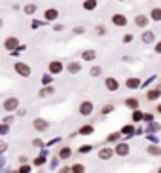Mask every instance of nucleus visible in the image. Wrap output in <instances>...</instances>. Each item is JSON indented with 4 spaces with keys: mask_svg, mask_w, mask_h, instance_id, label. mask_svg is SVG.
Here are the masks:
<instances>
[{
    "mask_svg": "<svg viewBox=\"0 0 161 173\" xmlns=\"http://www.w3.org/2000/svg\"><path fill=\"white\" fill-rule=\"evenodd\" d=\"M114 110H116V103H112V101H110V103H106L101 109V116H108V114L114 112Z\"/></svg>",
    "mask_w": 161,
    "mask_h": 173,
    "instance_id": "bb28decb",
    "label": "nucleus"
},
{
    "mask_svg": "<svg viewBox=\"0 0 161 173\" xmlns=\"http://www.w3.org/2000/svg\"><path fill=\"white\" fill-rule=\"evenodd\" d=\"M146 99H148L150 103H157V101L161 99V86L156 84L153 88H150L148 91H146Z\"/></svg>",
    "mask_w": 161,
    "mask_h": 173,
    "instance_id": "20e7f679",
    "label": "nucleus"
},
{
    "mask_svg": "<svg viewBox=\"0 0 161 173\" xmlns=\"http://www.w3.org/2000/svg\"><path fill=\"white\" fill-rule=\"evenodd\" d=\"M15 114H13V112H8V114H6V116H4V120H2V124H8V126H11L13 124V122H15Z\"/></svg>",
    "mask_w": 161,
    "mask_h": 173,
    "instance_id": "c9c22d12",
    "label": "nucleus"
},
{
    "mask_svg": "<svg viewBox=\"0 0 161 173\" xmlns=\"http://www.w3.org/2000/svg\"><path fill=\"white\" fill-rule=\"evenodd\" d=\"M133 40H135V36H133V34L131 32H127V34H123V38H121V42H123V44H131V42Z\"/></svg>",
    "mask_w": 161,
    "mask_h": 173,
    "instance_id": "79ce46f5",
    "label": "nucleus"
},
{
    "mask_svg": "<svg viewBox=\"0 0 161 173\" xmlns=\"http://www.w3.org/2000/svg\"><path fill=\"white\" fill-rule=\"evenodd\" d=\"M131 122H133V124L142 122V110H140V109H135V110L131 112Z\"/></svg>",
    "mask_w": 161,
    "mask_h": 173,
    "instance_id": "cd10ccee",
    "label": "nucleus"
},
{
    "mask_svg": "<svg viewBox=\"0 0 161 173\" xmlns=\"http://www.w3.org/2000/svg\"><path fill=\"white\" fill-rule=\"evenodd\" d=\"M80 57H82V61L91 63V61H95V59H97V49H93V48L82 49V52H80Z\"/></svg>",
    "mask_w": 161,
    "mask_h": 173,
    "instance_id": "9b49d317",
    "label": "nucleus"
},
{
    "mask_svg": "<svg viewBox=\"0 0 161 173\" xmlns=\"http://www.w3.org/2000/svg\"><path fill=\"white\" fill-rule=\"evenodd\" d=\"M17 160H19V164H25V162H29V158H27V156H19Z\"/></svg>",
    "mask_w": 161,
    "mask_h": 173,
    "instance_id": "4d7b16f0",
    "label": "nucleus"
},
{
    "mask_svg": "<svg viewBox=\"0 0 161 173\" xmlns=\"http://www.w3.org/2000/svg\"><path fill=\"white\" fill-rule=\"evenodd\" d=\"M123 105L127 107L129 110H135V109H138V107H140V101H138L137 97H127L123 101Z\"/></svg>",
    "mask_w": 161,
    "mask_h": 173,
    "instance_id": "aec40b11",
    "label": "nucleus"
},
{
    "mask_svg": "<svg viewBox=\"0 0 161 173\" xmlns=\"http://www.w3.org/2000/svg\"><path fill=\"white\" fill-rule=\"evenodd\" d=\"M15 112H17V116H25V114H27V109H21V105H19L17 109H15Z\"/></svg>",
    "mask_w": 161,
    "mask_h": 173,
    "instance_id": "3c124183",
    "label": "nucleus"
},
{
    "mask_svg": "<svg viewBox=\"0 0 161 173\" xmlns=\"http://www.w3.org/2000/svg\"><path fill=\"white\" fill-rule=\"evenodd\" d=\"M19 105H21V103H19L17 97H6L4 103H2V107H4L6 112H15V109H17Z\"/></svg>",
    "mask_w": 161,
    "mask_h": 173,
    "instance_id": "423d86ee",
    "label": "nucleus"
},
{
    "mask_svg": "<svg viewBox=\"0 0 161 173\" xmlns=\"http://www.w3.org/2000/svg\"><path fill=\"white\" fill-rule=\"evenodd\" d=\"M76 133H78V135H83V137H85V135H93V133H95V126H93V124H83Z\"/></svg>",
    "mask_w": 161,
    "mask_h": 173,
    "instance_id": "412c9836",
    "label": "nucleus"
},
{
    "mask_svg": "<svg viewBox=\"0 0 161 173\" xmlns=\"http://www.w3.org/2000/svg\"><path fill=\"white\" fill-rule=\"evenodd\" d=\"M112 25L114 27H127V17L123 13H114L112 15Z\"/></svg>",
    "mask_w": 161,
    "mask_h": 173,
    "instance_id": "dca6fc26",
    "label": "nucleus"
},
{
    "mask_svg": "<svg viewBox=\"0 0 161 173\" xmlns=\"http://www.w3.org/2000/svg\"><path fill=\"white\" fill-rule=\"evenodd\" d=\"M32 127L36 129L38 133H44V131L50 129V122H47L46 118H34L32 120Z\"/></svg>",
    "mask_w": 161,
    "mask_h": 173,
    "instance_id": "0eeeda50",
    "label": "nucleus"
},
{
    "mask_svg": "<svg viewBox=\"0 0 161 173\" xmlns=\"http://www.w3.org/2000/svg\"><path fill=\"white\" fill-rule=\"evenodd\" d=\"M40 27H42L40 21H38V19H32V29H40Z\"/></svg>",
    "mask_w": 161,
    "mask_h": 173,
    "instance_id": "864d4df0",
    "label": "nucleus"
},
{
    "mask_svg": "<svg viewBox=\"0 0 161 173\" xmlns=\"http://www.w3.org/2000/svg\"><path fill=\"white\" fill-rule=\"evenodd\" d=\"M8 133H10V126L0 122V135H8Z\"/></svg>",
    "mask_w": 161,
    "mask_h": 173,
    "instance_id": "37998d69",
    "label": "nucleus"
},
{
    "mask_svg": "<svg viewBox=\"0 0 161 173\" xmlns=\"http://www.w3.org/2000/svg\"><path fill=\"white\" fill-rule=\"evenodd\" d=\"M135 25H137L138 29H146V27L150 25V17L144 15V13H138V15L135 17Z\"/></svg>",
    "mask_w": 161,
    "mask_h": 173,
    "instance_id": "f3484780",
    "label": "nucleus"
},
{
    "mask_svg": "<svg viewBox=\"0 0 161 173\" xmlns=\"http://www.w3.org/2000/svg\"><path fill=\"white\" fill-rule=\"evenodd\" d=\"M123 137H121V133L120 131H112V133H108L106 135V143L108 145H114V143H118V141H121Z\"/></svg>",
    "mask_w": 161,
    "mask_h": 173,
    "instance_id": "393cba45",
    "label": "nucleus"
},
{
    "mask_svg": "<svg viewBox=\"0 0 161 173\" xmlns=\"http://www.w3.org/2000/svg\"><path fill=\"white\" fill-rule=\"evenodd\" d=\"M59 165H61V160H59V158H57V154H55L53 158H51V164H50V168L55 171V169H57L59 168Z\"/></svg>",
    "mask_w": 161,
    "mask_h": 173,
    "instance_id": "58836bf2",
    "label": "nucleus"
},
{
    "mask_svg": "<svg viewBox=\"0 0 161 173\" xmlns=\"http://www.w3.org/2000/svg\"><path fill=\"white\" fill-rule=\"evenodd\" d=\"M97 6H99V2H97V0H83L82 8L85 10V12H93V10H97Z\"/></svg>",
    "mask_w": 161,
    "mask_h": 173,
    "instance_id": "a878e982",
    "label": "nucleus"
},
{
    "mask_svg": "<svg viewBox=\"0 0 161 173\" xmlns=\"http://www.w3.org/2000/svg\"><path fill=\"white\" fill-rule=\"evenodd\" d=\"M13 70H15V73H17L21 78H31V74H32L31 65L25 63V61H17L15 65H13Z\"/></svg>",
    "mask_w": 161,
    "mask_h": 173,
    "instance_id": "f257e3e1",
    "label": "nucleus"
},
{
    "mask_svg": "<svg viewBox=\"0 0 161 173\" xmlns=\"http://www.w3.org/2000/svg\"><path fill=\"white\" fill-rule=\"evenodd\" d=\"M8 148H10V147H8V143L0 139V156H2V154H6V150H8Z\"/></svg>",
    "mask_w": 161,
    "mask_h": 173,
    "instance_id": "c03bdc74",
    "label": "nucleus"
},
{
    "mask_svg": "<svg viewBox=\"0 0 161 173\" xmlns=\"http://www.w3.org/2000/svg\"><path fill=\"white\" fill-rule=\"evenodd\" d=\"M146 152H148L150 156H161V147H159V143H152V145L146 147Z\"/></svg>",
    "mask_w": 161,
    "mask_h": 173,
    "instance_id": "4be33fe9",
    "label": "nucleus"
},
{
    "mask_svg": "<svg viewBox=\"0 0 161 173\" xmlns=\"http://www.w3.org/2000/svg\"><path fill=\"white\" fill-rule=\"evenodd\" d=\"M74 154V150L68 147V145H63V147H59V150H57V158L61 162H66V160H70V156Z\"/></svg>",
    "mask_w": 161,
    "mask_h": 173,
    "instance_id": "6e6552de",
    "label": "nucleus"
},
{
    "mask_svg": "<svg viewBox=\"0 0 161 173\" xmlns=\"http://www.w3.org/2000/svg\"><path fill=\"white\" fill-rule=\"evenodd\" d=\"M114 154L116 156H121V158H125V156H129V152H131V145L127 141H118V143H114Z\"/></svg>",
    "mask_w": 161,
    "mask_h": 173,
    "instance_id": "f03ea898",
    "label": "nucleus"
},
{
    "mask_svg": "<svg viewBox=\"0 0 161 173\" xmlns=\"http://www.w3.org/2000/svg\"><path fill=\"white\" fill-rule=\"evenodd\" d=\"M32 147L34 148H42V147H44V141H42L40 137H34V139H32Z\"/></svg>",
    "mask_w": 161,
    "mask_h": 173,
    "instance_id": "a19ab883",
    "label": "nucleus"
},
{
    "mask_svg": "<svg viewBox=\"0 0 161 173\" xmlns=\"http://www.w3.org/2000/svg\"><path fill=\"white\" fill-rule=\"evenodd\" d=\"M140 40L144 42L146 46H150V44H153V42H156V34H153V31H150V29H142Z\"/></svg>",
    "mask_w": 161,
    "mask_h": 173,
    "instance_id": "f8f14e48",
    "label": "nucleus"
},
{
    "mask_svg": "<svg viewBox=\"0 0 161 173\" xmlns=\"http://www.w3.org/2000/svg\"><path fill=\"white\" fill-rule=\"evenodd\" d=\"M159 129H161V124H159V122H156V120H152V122L146 124V131L144 133H157Z\"/></svg>",
    "mask_w": 161,
    "mask_h": 173,
    "instance_id": "b1692460",
    "label": "nucleus"
},
{
    "mask_svg": "<svg viewBox=\"0 0 161 173\" xmlns=\"http://www.w3.org/2000/svg\"><path fill=\"white\" fill-rule=\"evenodd\" d=\"M93 145H89V143H85V145H82L78 147V154H89V152H93Z\"/></svg>",
    "mask_w": 161,
    "mask_h": 173,
    "instance_id": "2f4dec72",
    "label": "nucleus"
},
{
    "mask_svg": "<svg viewBox=\"0 0 161 173\" xmlns=\"http://www.w3.org/2000/svg\"><path fill=\"white\" fill-rule=\"evenodd\" d=\"M59 143H61V137H55V139H51V141L44 143V147H53V145H59Z\"/></svg>",
    "mask_w": 161,
    "mask_h": 173,
    "instance_id": "a18cd8bd",
    "label": "nucleus"
},
{
    "mask_svg": "<svg viewBox=\"0 0 161 173\" xmlns=\"http://www.w3.org/2000/svg\"><path fill=\"white\" fill-rule=\"evenodd\" d=\"M31 171H32V164H29V162L19 164V168H17V173H31Z\"/></svg>",
    "mask_w": 161,
    "mask_h": 173,
    "instance_id": "72a5a7b5",
    "label": "nucleus"
},
{
    "mask_svg": "<svg viewBox=\"0 0 161 173\" xmlns=\"http://www.w3.org/2000/svg\"><path fill=\"white\" fill-rule=\"evenodd\" d=\"M57 173H70V165H59Z\"/></svg>",
    "mask_w": 161,
    "mask_h": 173,
    "instance_id": "de8ad7c7",
    "label": "nucleus"
},
{
    "mask_svg": "<svg viewBox=\"0 0 161 173\" xmlns=\"http://www.w3.org/2000/svg\"><path fill=\"white\" fill-rule=\"evenodd\" d=\"M44 164H46V154H42V152L32 160V165H36V168H42Z\"/></svg>",
    "mask_w": 161,
    "mask_h": 173,
    "instance_id": "473e14b6",
    "label": "nucleus"
},
{
    "mask_svg": "<svg viewBox=\"0 0 161 173\" xmlns=\"http://www.w3.org/2000/svg\"><path fill=\"white\" fill-rule=\"evenodd\" d=\"M65 69H66V73H70V74H78V73H82V61H70Z\"/></svg>",
    "mask_w": 161,
    "mask_h": 173,
    "instance_id": "a211bd4d",
    "label": "nucleus"
},
{
    "mask_svg": "<svg viewBox=\"0 0 161 173\" xmlns=\"http://www.w3.org/2000/svg\"><path fill=\"white\" fill-rule=\"evenodd\" d=\"M63 70H65V65H63V61H59V59H53V61H50V63H47V73H50L51 76H57V74H61Z\"/></svg>",
    "mask_w": 161,
    "mask_h": 173,
    "instance_id": "7ed1b4c3",
    "label": "nucleus"
},
{
    "mask_svg": "<svg viewBox=\"0 0 161 173\" xmlns=\"http://www.w3.org/2000/svg\"><path fill=\"white\" fill-rule=\"evenodd\" d=\"M156 80H157V76H152V78H148L146 82H142V84H140V88H148V86H150L152 82H156Z\"/></svg>",
    "mask_w": 161,
    "mask_h": 173,
    "instance_id": "49530a36",
    "label": "nucleus"
},
{
    "mask_svg": "<svg viewBox=\"0 0 161 173\" xmlns=\"http://www.w3.org/2000/svg\"><path fill=\"white\" fill-rule=\"evenodd\" d=\"M53 31H57V32L65 31V25H63V23H55V21H53Z\"/></svg>",
    "mask_w": 161,
    "mask_h": 173,
    "instance_id": "09e8293b",
    "label": "nucleus"
},
{
    "mask_svg": "<svg viewBox=\"0 0 161 173\" xmlns=\"http://www.w3.org/2000/svg\"><path fill=\"white\" fill-rule=\"evenodd\" d=\"M104 88H106L108 91H118L121 88V84H120V80H118V78H114V76H108V78H104Z\"/></svg>",
    "mask_w": 161,
    "mask_h": 173,
    "instance_id": "1a4fd4ad",
    "label": "nucleus"
},
{
    "mask_svg": "<svg viewBox=\"0 0 161 173\" xmlns=\"http://www.w3.org/2000/svg\"><path fill=\"white\" fill-rule=\"evenodd\" d=\"M146 135H148V139H150L152 143H159V137H157V135H153V133H146Z\"/></svg>",
    "mask_w": 161,
    "mask_h": 173,
    "instance_id": "8fccbe9b",
    "label": "nucleus"
},
{
    "mask_svg": "<svg viewBox=\"0 0 161 173\" xmlns=\"http://www.w3.org/2000/svg\"><path fill=\"white\" fill-rule=\"evenodd\" d=\"M140 84H142L140 78H137V76H129L127 80H125V88H127V90H140Z\"/></svg>",
    "mask_w": 161,
    "mask_h": 173,
    "instance_id": "ddd939ff",
    "label": "nucleus"
},
{
    "mask_svg": "<svg viewBox=\"0 0 161 173\" xmlns=\"http://www.w3.org/2000/svg\"><path fill=\"white\" fill-rule=\"evenodd\" d=\"M17 46H19V38H17V36H8V38L4 40V48L8 49V52H11V49H15Z\"/></svg>",
    "mask_w": 161,
    "mask_h": 173,
    "instance_id": "6ab92c4d",
    "label": "nucleus"
},
{
    "mask_svg": "<svg viewBox=\"0 0 161 173\" xmlns=\"http://www.w3.org/2000/svg\"><path fill=\"white\" fill-rule=\"evenodd\" d=\"M0 29H2V19H0Z\"/></svg>",
    "mask_w": 161,
    "mask_h": 173,
    "instance_id": "13d9d810",
    "label": "nucleus"
},
{
    "mask_svg": "<svg viewBox=\"0 0 161 173\" xmlns=\"http://www.w3.org/2000/svg\"><path fill=\"white\" fill-rule=\"evenodd\" d=\"M153 44H156V46H153V52H156V53H161V42H153Z\"/></svg>",
    "mask_w": 161,
    "mask_h": 173,
    "instance_id": "603ef678",
    "label": "nucleus"
},
{
    "mask_svg": "<svg viewBox=\"0 0 161 173\" xmlns=\"http://www.w3.org/2000/svg\"><path fill=\"white\" fill-rule=\"evenodd\" d=\"M135 135H144V129H142V127H137V126H135Z\"/></svg>",
    "mask_w": 161,
    "mask_h": 173,
    "instance_id": "5fc2aeb1",
    "label": "nucleus"
},
{
    "mask_svg": "<svg viewBox=\"0 0 161 173\" xmlns=\"http://www.w3.org/2000/svg\"><path fill=\"white\" fill-rule=\"evenodd\" d=\"M152 120H156V114L153 112H142V122L144 124H148V122H152Z\"/></svg>",
    "mask_w": 161,
    "mask_h": 173,
    "instance_id": "4c0bfd02",
    "label": "nucleus"
},
{
    "mask_svg": "<svg viewBox=\"0 0 161 173\" xmlns=\"http://www.w3.org/2000/svg\"><path fill=\"white\" fill-rule=\"evenodd\" d=\"M118 2H123V0H118Z\"/></svg>",
    "mask_w": 161,
    "mask_h": 173,
    "instance_id": "bf43d9fd",
    "label": "nucleus"
},
{
    "mask_svg": "<svg viewBox=\"0 0 161 173\" xmlns=\"http://www.w3.org/2000/svg\"><path fill=\"white\" fill-rule=\"evenodd\" d=\"M72 32H74V34H83V29H82V27H76Z\"/></svg>",
    "mask_w": 161,
    "mask_h": 173,
    "instance_id": "6e6d98bb",
    "label": "nucleus"
},
{
    "mask_svg": "<svg viewBox=\"0 0 161 173\" xmlns=\"http://www.w3.org/2000/svg\"><path fill=\"white\" fill-rule=\"evenodd\" d=\"M51 95H55V86L53 84L42 86V88L38 90V97H42V99H47V97H51Z\"/></svg>",
    "mask_w": 161,
    "mask_h": 173,
    "instance_id": "9d476101",
    "label": "nucleus"
},
{
    "mask_svg": "<svg viewBox=\"0 0 161 173\" xmlns=\"http://www.w3.org/2000/svg\"><path fill=\"white\" fill-rule=\"evenodd\" d=\"M23 12L27 13V15H34V13L38 12V6L36 4H25L23 6Z\"/></svg>",
    "mask_w": 161,
    "mask_h": 173,
    "instance_id": "c756f323",
    "label": "nucleus"
},
{
    "mask_svg": "<svg viewBox=\"0 0 161 173\" xmlns=\"http://www.w3.org/2000/svg\"><path fill=\"white\" fill-rule=\"evenodd\" d=\"M57 17H59V10L57 8H47L44 12V21H46V23H53Z\"/></svg>",
    "mask_w": 161,
    "mask_h": 173,
    "instance_id": "4468645a",
    "label": "nucleus"
},
{
    "mask_svg": "<svg viewBox=\"0 0 161 173\" xmlns=\"http://www.w3.org/2000/svg\"><path fill=\"white\" fill-rule=\"evenodd\" d=\"M150 21H156V23H159L161 21V8H153L152 12H150Z\"/></svg>",
    "mask_w": 161,
    "mask_h": 173,
    "instance_id": "c85d7f7f",
    "label": "nucleus"
},
{
    "mask_svg": "<svg viewBox=\"0 0 161 173\" xmlns=\"http://www.w3.org/2000/svg\"><path fill=\"white\" fill-rule=\"evenodd\" d=\"M42 84H44V86H47V84H53V76H51L50 73H46L44 76H42Z\"/></svg>",
    "mask_w": 161,
    "mask_h": 173,
    "instance_id": "ea45409f",
    "label": "nucleus"
},
{
    "mask_svg": "<svg viewBox=\"0 0 161 173\" xmlns=\"http://www.w3.org/2000/svg\"><path fill=\"white\" fill-rule=\"evenodd\" d=\"M106 32H108V29L104 27V25H97L95 27V34H97V36H104Z\"/></svg>",
    "mask_w": 161,
    "mask_h": 173,
    "instance_id": "e433bc0d",
    "label": "nucleus"
},
{
    "mask_svg": "<svg viewBox=\"0 0 161 173\" xmlns=\"http://www.w3.org/2000/svg\"><path fill=\"white\" fill-rule=\"evenodd\" d=\"M70 173H85V165L83 164H72L70 165Z\"/></svg>",
    "mask_w": 161,
    "mask_h": 173,
    "instance_id": "f704fd0d",
    "label": "nucleus"
},
{
    "mask_svg": "<svg viewBox=\"0 0 161 173\" xmlns=\"http://www.w3.org/2000/svg\"><path fill=\"white\" fill-rule=\"evenodd\" d=\"M89 74L93 76V78H99L102 74V67H101V65H93V67L89 69Z\"/></svg>",
    "mask_w": 161,
    "mask_h": 173,
    "instance_id": "7c9ffc66",
    "label": "nucleus"
},
{
    "mask_svg": "<svg viewBox=\"0 0 161 173\" xmlns=\"http://www.w3.org/2000/svg\"><path fill=\"white\" fill-rule=\"evenodd\" d=\"M97 156H99V160H110V158L114 156V148L112 147H102V148H99Z\"/></svg>",
    "mask_w": 161,
    "mask_h": 173,
    "instance_id": "2eb2a0df",
    "label": "nucleus"
},
{
    "mask_svg": "<svg viewBox=\"0 0 161 173\" xmlns=\"http://www.w3.org/2000/svg\"><path fill=\"white\" fill-rule=\"evenodd\" d=\"M93 110H95V107H93V103H91L89 99L82 101V103H80V107H78V112H80V116H91V114H93Z\"/></svg>",
    "mask_w": 161,
    "mask_h": 173,
    "instance_id": "39448f33",
    "label": "nucleus"
},
{
    "mask_svg": "<svg viewBox=\"0 0 161 173\" xmlns=\"http://www.w3.org/2000/svg\"><path fill=\"white\" fill-rule=\"evenodd\" d=\"M121 137H133L135 135V124H125L121 129H120Z\"/></svg>",
    "mask_w": 161,
    "mask_h": 173,
    "instance_id": "5701e85b",
    "label": "nucleus"
}]
</instances>
